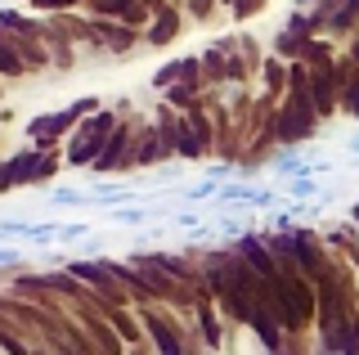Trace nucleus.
I'll list each match as a JSON object with an SVG mask.
<instances>
[{"instance_id":"f257e3e1","label":"nucleus","mask_w":359,"mask_h":355,"mask_svg":"<svg viewBox=\"0 0 359 355\" xmlns=\"http://www.w3.org/2000/svg\"><path fill=\"white\" fill-rule=\"evenodd\" d=\"M117 130V117L112 113H90L86 117V126L72 135V149H67V162L72 166H90L104 153V144H108V135Z\"/></svg>"},{"instance_id":"f03ea898","label":"nucleus","mask_w":359,"mask_h":355,"mask_svg":"<svg viewBox=\"0 0 359 355\" xmlns=\"http://www.w3.org/2000/svg\"><path fill=\"white\" fill-rule=\"evenodd\" d=\"M54 175V153L50 149H22L5 162V189H18V185H32V180H50Z\"/></svg>"},{"instance_id":"7ed1b4c3","label":"nucleus","mask_w":359,"mask_h":355,"mask_svg":"<svg viewBox=\"0 0 359 355\" xmlns=\"http://www.w3.org/2000/svg\"><path fill=\"white\" fill-rule=\"evenodd\" d=\"M90 36L95 41H104V46L112 54H126L135 41H140V27H130V23H121V18H90Z\"/></svg>"},{"instance_id":"20e7f679","label":"nucleus","mask_w":359,"mask_h":355,"mask_svg":"<svg viewBox=\"0 0 359 355\" xmlns=\"http://www.w3.org/2000/svg\"><path fill=\"white\" fill-rule=\"evenodd\" d=\"M126 144H135L130 126H117V130H112V135H108L104 153H99V158L90 162V166H95L99 175H104V171H117V166H126V162H130V149H126Z\"/></svg>"},{"instance_id":"39448f33","label":"nucleus","mask_w":359,"mask_h":355,"mask_svg":"<svg viewBox=\"0 0 359 355\" xmlns=\"http://www.w3.org/2000/svg\"><path fill=\"white\" fill-rule=\"evenodd\" d=\"M175 36H180V9L175 5H157L153 23L144 27V41H149V46H171Z\"/></svg>"},{"instance_id":"423d86ee","label":"nucleus","mask_w":359,"mask_h":355,"mask_svg":"<svg viewBox=\"0 0 359 355\" xmlns=\"http://www.w3.org/2000/svg\"><path fill=\"white\" fill-rule=\"evenodd\" d=\"M314 130V117H306L301 108H278V117H274V135L283 140V144H292V140H306Z\"/></svg>"},{"instance_id":"0eeeda50","label":"nucleus","mask_w":359,"mask_h":355,"mask_svg":"<svg viewBox=\"0 0 359 355\" xmlns=\"http://www.w3.org/2000/svg\"><path fill=\"white\" fill-rule=\"evenodd\" d=\"M355 27H359V0H341L337 14H332V23H328V32L332 36H351Z\"/></svg>"},{"instance_id":"6e6552de","label":"nucleus","mask_w":359,"mask_h":355,"mask_svg":"<svg viewBox=\"0 0 359 355\" xmlns=\"http://www.w3.org/2000/svg\"><path fill=\"white\" fill-rule=\"evenodd\" d=\"M149 333H153V342H157V351H162V355H184V347H180V337L171 333V324L149 319Z\"/></svg>"},{"instance_id":"1a4fd4ad","label":"nucleus","mask_w":359,"mask_h":355,"mask_svg":"<svg viewBox=\"0 0 359 355\" xmlns=\"http://www.w3.org/2000/svg\"><path fill=\"white\" fill-rule=\"evenodd\" d=\"M130 5H135V0H86L81 9H86L90 18H121Z\"/></svg>"},{"instance_id":"9d476101","label":"nucleus","mask_w":359,"mask_h":355,"mask_svg":"<svg viewBox=\"0 0 359 355\" xmlns=\"http://www.w3.org/2000/svg\"><path fill=\"white\" fill-rule=\"evenodd\" d=\"M198 319H202V337H207L211 347H220V324H216V315L202 306V310H198Z\"/></svg>"},{"instance_id":"9b49d317","label":"nucleus","mask_w":359,"mask_h":355,"mask_svg":"<svg viewBox=\"0 0 359 355\" xmlns=\"http://www.w3.org/2000/svg\"><path fill=\"white\" fill-rule=\"evenodd\" d=\"M265 81L274 86V91H278V86H287V76H283V63H278V54H274V59H265Z\"/></svg>"},{"instance_id":"f8f14e48","label":"nucleus","mask_w":359,"mask_h":355,"mask_svg":"<svg viewBox=\"0 0 359 355\" xmlns=\"http://www.w3.org/2000/svg\"><path fill=\"white\" fill-rule=\"evenodd\" d=\"M265 9V0H233V18H256Z\"/></svg>"},{"instance_id":"ddd939ff","label":"nucleus","mask_w":359,"mask_h":355,"mask_svg":"<svg viewBox=\"0 0 359 355\" xmlns=\"http://www.w3.org/2000/svg\"><path fill=\"white\" fill-rule=\"evenodd\" d=\"M211 5H216V0H189V9H194V18H207V14H211Z\"/></svg>"},{"instance_id":"4468645a","label":"nucleus","mask_w":359,"mask_h":355,"mask_svg":"<svg viewBox=\"0 0 359 355\" xmlns=\"http://www.w3.org/2000/svg\"><path fill=\"white\" fill-rule=\"evenodd\" d=\"M117 220H126V225H135V220H149L144 212H117Z\"/></svg>"},{"instance_id":"2eb2a0df","label":"nucleus","mask_w":359,"mask_h":355,"mask_svg":"<svg viewBox=\"0 0 359 355\" xmlns=\"http://www.w3.org/2000/svg\"><path fill=\"white\" fill-rule=\"evenodd\" d=\"M220 5H233V0H220Z\"/></svg>"}]
</instances>
